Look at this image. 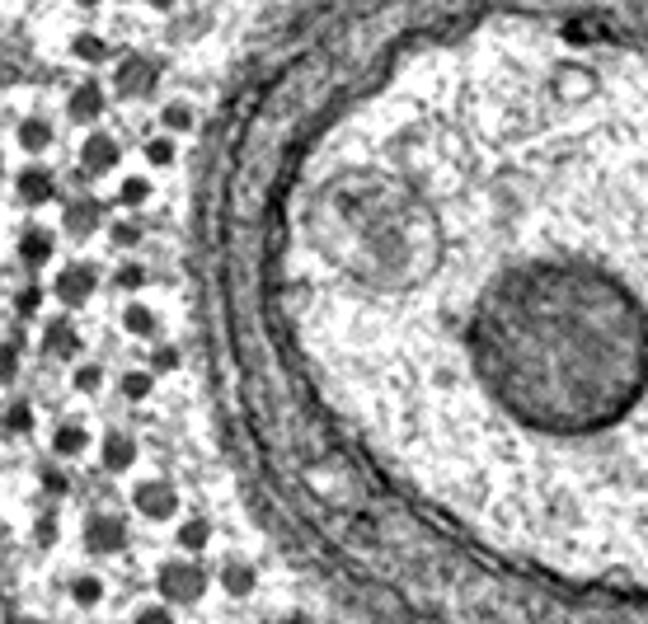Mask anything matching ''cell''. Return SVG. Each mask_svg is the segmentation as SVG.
<instances>
[{"instance_id": "1", "label": "cell", "mask_w": 648, "mask_h": 624, "mask_svg": "<svg viewBox=\"0 0 648 624\" xmlns=\"http://www.w3.org/2000/svg\"><path fill=\"white\" fill-rule=\"evenodd\" d=\"M644 15L292 5L202 108V423L334 624H644Z\"/></svg>"}, {"instance_id": "2", "label": "cell", "mask_w": 648, "mask_h": 624, "mask_svg": "<svg viewBox=\"0 0 648 624\" xmlns=\"http://www.w3.org/2000/svg\"><path fill=\"white\" fill-rule=\"evenodd\" d=\"M0 624H38L29 578H24L19 535L15 521H10V503H5V484H0Z\"/></svg>"}]
</instances>
